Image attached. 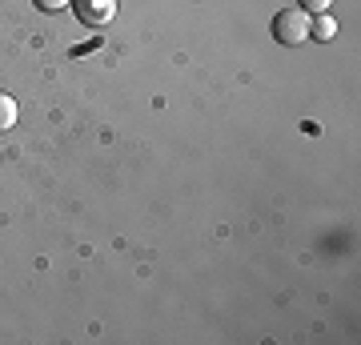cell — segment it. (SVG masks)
Here are the masks:
<instances>
[{"mask_svg":"<svg viewBox=\"0 0 361 345\" xmlns=\"http://www.w3.org/2000/svg\"><path fill=\"white\" fill-rule=\"evenodd\" d=\"M310 37H317V40H334V37H337L334 16H329V13H322V16H317V20L310 25Z\"/></svg>","mask_w":361,"mask_h":345,"instance_id":"3","label":"cell"},{"mask_svg":"<svg viewBox=\"0 0 361 345\" xmlns=\"http://www.w3.org/2000/svg\"><path fill=\"white\" fill-rule=\"evenodd\" d=\"M85 28H104L116 16V0H73L68 4Z\"/></svg>","mask_w":361,"mask_h":345,"instance_id":"2","label":"cell"},{"mask_svg":"<svg viewBox=\"0 0 361 345\" xmlns=\"http://www.w3.org/2000/svg\"><path fill=\"white\" fill-rule=\"evenodd\" d=\"M16 125V101L8 92H0V133H8Z\"/></svg>","mask_w":361,"mask_h":345,"instance_id":"4","label":"cell"},{"mask_svg":"<svg viewBox=\"0 0 361 345\" xmlns=\"http://www.w3.org/2000/svg\"><path fill=\"white\" fill-rule=\"evenodd\" d=\"M65 4H73V0H37V8H44V13H61Z\"/></svg>","mask_w":361,"mask_h":345,"instance_id":"6","label":"cell"},{"mask_svg":"<svg viewBox=\"0 0 361 345\" xmlns=\"http://www.w3.org/2000/svg\"><path fill=\"white\" fill-rule=\"evenodd\" d=\"M329 4H334V0H297V8H301V13H329Z\"/></svg>","mask_w":361,"mask_h":345,"instance_id":"5","label":"cell"},{"mask_svg":"<svg viewBox=\"0 0 361 345\" xmlns=\"http://www.w3.org/2000/svg\"><path fill=\"white\" fill-rule=\"evenodd\" d=\"M273 40L277 44H301V40H310V16L301 13V8H281V13L273 16Z\"/></svg>","mask_w":361,"mask_h":345,"instance_id":"1","label":"cell"}]
</instances>
